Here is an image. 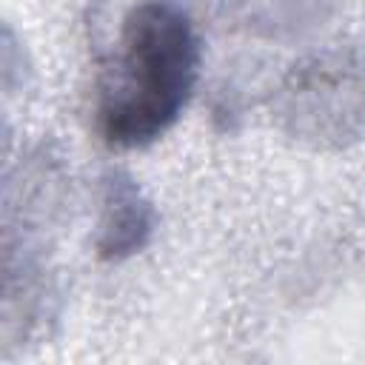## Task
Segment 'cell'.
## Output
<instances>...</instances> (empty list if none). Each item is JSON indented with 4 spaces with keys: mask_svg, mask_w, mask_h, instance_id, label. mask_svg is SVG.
Segmentation results:
<instances>
[{
    "mask_svg": "<svg viewBox=\"0 0 365 365\" xmlns=\"http://www.w3.org/2000/svg\"><path fill=\"white\" fill-rule=\"evenodd\" d=\"M197 71L188 17L171 3H145L123 29V54L103 103L106 137L137 145L165 131L182 108Z\"/></svg>",
    "mask_w": 365,
    "mask_h": 365,
    "instance_id": "6da1fadb",
    "label": "cell"
}]
</instances>
